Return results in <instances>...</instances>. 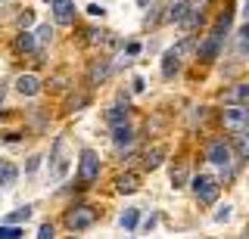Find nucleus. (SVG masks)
Wrapping results in <instances>:
<instances>
[{
	"label": "nucleus",
	"mask_w": 249,
	"mask_h": 239,
	"mask_svg": "<svg viewBox=\"0 0 249 239\" xmlns=\"http://www.w3.org/2000/svg\"><path fill=\"white\" fill-rule=\"evenodd\" d=\"M187 13H190V3H175V6L168 10V19H171V22H184Z\"/></svg>",
	"instance_id": "obj_21"
},
{
	"label": "nucleus",
	"mask_w": 249,
	"mask_h": 239,
	"mask_svg": "<svg viewBox=\"0 0 249 239\" xmlns=\"http://www.w3.org/2000/svg\"><path fill=\"white\" fill-rule=\"evenodd\" d=\"M16 50H19V53H31V50H35V37H31L28 32H22L19 37H16Z\"/></svg>",
	"instance_id": "obj_18"
},
{
	"label": "nucleus",
	"mask_w": 249,
	"mask_h": 239,
	"mask_svg": "<svg viewBox=\"0 0 249 239\" xmlns=\"http://www.w3.org/2000/svg\"><path fill=\"white\" fill-rule=\"evenodd\" d=\"M16 177H19V171H16L13 165H6V161H0V183L10 187V183H16Z\"/></svg>",
	"instance_id": "obj_17"
},
{
	"label": "nucleus",
	"mask_w": 249,
	"mask_h": 239,
	"mask_svg": "<svg viewBox=\"0 0 249 239\" xmlns=\"http://www.w3.org/2000/svg\"><path fill=\"white\" fill-rule=\"evenodd\" d=\"M246 53H249V25L240 32V56H246Z\"/></svg>",
	"instance_id": "obj_26"
},
{
	"label": "nucleus",
	"mask_w": 249,
	"mask_h": 239,
	"mask_svg": "<svg viewBox=\"0 0 249 239\" xmlns=\"http://www.w3.org/2000/svg\"><path fill=\"white\" fill-rule=\"evenodd\" d=\"M137 221H140V211H137V208H124V214L119 218L122 230H134V227H137Z\"/></svg>",
	"instance_id": "obj_15"
},
{
	"label": "nucleus",
	"mask_w": 249,
	"mask_h": 239,
	"mask_svg": "<svg viewBox=\"0 0 249 239\" xmlns=\"http://www.w3.org/2000/svg\"><path fill=\"white\" fill-rule=\"evenodd\" d=\"M175 72H178V56L168 50V53H165V59H162V75H165V78H171Z\"/></svg>",
	"instance_id": "obj_19"
},
{
	"label": "nucleus",
	"mask_w": 249,
	"mask_h": 239,
	"mask_svg": "<svg viewBox=\"0 0 249 239\" xmlns=\"http://www.w3.org/2000/svg\"><path fill=\"white\" fill-rule=\"evenodd\" d=\"M237 140H240V156L249 159V137H246V130H237Z\"/></svg>",
	"instance_id": "obj_25"
},
{
	"label": "nucleus",
	"mask_w": 249,
	"mask_h": 239,
	"mask_svg": "<svg viewBox=\"0 0 249 239\" xmlns=\"http://www.w3.org/2000/svg\"><path fill=\"white\" fill-rule=\"evenodd\" d=\"M66 223H69V230H88V227L97 223V208L78 205V208H72V211L66 214Z\"/></svg>",
	"instance_id": "obj_2"
},
{
	"label": "nucleus",
	"mask_w": 249,
	"mask_h": 239,
	"mask_svg": "<svg viewBox=\"0 0 249 239\" xmlns=\"http://www.w3.org/2000/svg\"><path fill=\"white\" fill-rule=\"evenodd\" d=\"M37 41H41V44H47V41H50V37H53V28L50 25H41V28H37Z\"/></svg>",
	"instance_id": "obj_27"
},
{
	"label": "nucleus",
	"mask_w": 249,
	"mask_h": 239,
	"mask_svg": "<svg viewBox=\"0 0 249 239\" xmlns=\"http://www.w3.org/2000/svg\"><path fill=\"white\" fill-rule=\"evenodd\" d=\"M228 218H231V205H224L221 211H215V221H218V223H221V221H228Z\"/></svg>",
	"instance_id": "obj_28"
},
{
	"label": "nucleus",
	"mask_w": 249,
	"mask_h": 239,
	"mask_svg": "<svg viewBox=\"0 0 249 239\" xmlns=\"http://www.w3.org/2000/svg\"><path fill=\"white\" fill-rule=\"evenodd\" d=\"M246 16H249V0H246Z\"/></svg>",
	"instance_id": "obj_34"
},
{
	"label": "nucleus",
	"mask_w": 249,
	"mask_h": 239,
	"mask_svg": "<svg viewBox=\"0 0 249 239\" xmlns=\"http://www.w3.org/2000/svg\"><path fill=\"white\" fill-rule=\"evenodd\" d=\"M16 90H19L22 96H35L37 90H41V81H37L35 75H19V78H16Z\"/></svg>",
	"instance_id": "obj_9"
},
{
	"label": "nucleus",
	"mask_w": 249,
	"mask_h": 239,
	"mask_svg": "<svg viewBox=\"0 0 249 239\" xmlns=\"http://www.w3.org/2000/svg\"><path fill=\"white\" fill-rule=\"evenodd\" d=\"M115 190L119 192H137L140 190V177L137 174H122L119 180H115Z\"/></svg>",
	"instance_id": "obj_13"
},
{
	"label": "nucleus",
	"mask_w": 249,
	"mask_h": 239,
	"mask_svg": "<svg viewBox=\"0 0 249 239\" xmlns=\"http://www.w3.org/2000/svg\"><path fill=\"white\" fill-rule=\"evenodd\" d=\"M140 53V44H128V56H137Z\"/></svg>",
	"instance_id": "obj_32"
},
{
	"label": "nucleus",
	"mask_w": 249,
	"mask_h": 239,
	"mask_svg": "<svg viewBox=\"0 0 249 239\" xmlns=\"http://www.w3.org/2000/svg\"><path fill=\"white\" fill-rule=\"evenodd\" d=\"M224 99H228V103H243V99H246V103H249V84H240V87L228 90V96H224Z\"/></svg>",
	"instance_id": "obj_16"
},
{
	"label": "nucleus",
	"mask_w": 249,
	"mask_h": 239,
	"mask_svg": "<svg viewBox=\"0 0 249 239\" xmlns=\"http://www.w3.org/2000/svg\"><path fill=\"white\" fill-rule=\"evenodd\" d=\"M62 149H66V140H59L53 143V177H56V180H62V177L69 174V159L62 156Z\"/></svg>",
	"instance_id": "obj_6"
},
{
	"label": "nucleus",
	"mask_w": 249,
	"mask_h": 239,
	"mask_svg": "<svg viewBox=\"0 0 249 239\" xmlns=\"http://www.w3.org/2000/svg\"><path fill=\"white\" fill-rule=\"evenodd\" d=\"M165 152H168L165 146H153V149L143 156V168H146V171H156V168L162 165V159H165Z\"/></svg>",
	"instance_id": "obj_10"
},
{
	"label": "nucleus",
	"mask_w": 249,
	"mask_h": 239,
	"mask_svg": "<svg viewBox=\"0 0 249 239\" xmlns=\"http://www.w3.org/2000/svg\"><path fill=\"white\" fill-rule=\"evenodd\" d=\"M50 236H53V227H50V223H44V227L37 230V239H50Z\"/></svg>",
	"instance_id": "obj_29"
},
{
	"label": "nucleus",
	"mask_w": 249,
	"mask_h": 239,
	"mask_svg": "<svg viewBox=\"0 0 249 239\" xmlns=\"http://www.w3.org/2000/svg\"><path fill=\"white\" fill-rule=\"evenodd\" d=\"M206 159L212 161V165H231V146L224 143V140H218L209 146V152H206Z\"/></svg>",
	"instance_id": "obj_8"
},
{
	"label": "nucleus",
	"mask_w": 249,
	"mask_h": 239,
	"mask_svg": "<svg viewBox=\"0 0 249 239\" xmlns=\"http://www.w3.org/2000/svg\"><path fill=\"white\" fill-rule=\"evenodd\" d=\"M31 22H35V16H31V13H22V16H19V25H22V28H28Z\"/></svg>",
	"instance_id": "obj_30"
},
{
	"label": "nucleus",
	"mask_w": 249,
	"mask_h": 239,
	"mask_svg": "<svg viewBox=\"0 0 249 239\" xmlns=\"http://www.w3.org/2000/svg\"><path fill=\"white\" fill-rule=\"evenodd\" d=\"M187 183V168H175V171H171V187H184Z\"/></svg>",
	"instance_id": "obj_23"
},
{
	"label": "nucleus",
	"mask_w": 249,
	"mask_h": 239,
	"mask_svg": "<svg viewBox=\"0 0 249 239\" xmlns=\"http://www.w3.org/2000/svg\"><path fill=\"white\" fill-rule=\"evenodd\" d=\"M3 94H6V84L0 81V103H3Z\"/></svg>",
	"instance_id": "obj_33"
},
{
	"label": "nucleus",
	"mask_w": 249,
	"mask_h": 239,
	"mask_svg": "<svg viewBox=\"0 0 249 239\" xmlns=\"http://www.w3.org/2000/svg\"><path fill=\"white\" fill-rule=\"evenodd\" d=\"M196 3H199V0H196Z\"/></svg>",
	"instance_id": "obj_35"
},
{
	"label": "nucleus",
	"mask_w": 249,
	"mask_h": 239,
	"mask_svg": "<svg viewBox=\"0 0 249 239\" xmlns=\"http://www.w3.org/2000/svg\"><path fill=\"white\" fill-rule=\"evenodd\" d=\"M88 13H90V16H103L106 10H103V6H100V3H90V6H88Z\"/></svg>",
	"instance_id": "obj_31"
},
{
	"label": "nucleus",
	"mask_w": 249,
	"mask_h": 239,
	"mask_svg": "<svg viewBox=\"0 0 249 239\" xmlns=\"http://www.w3.org/2000/svg\"><path fill=\"white\" fill-rule=\"evenodd\" d=\"M112 140L119 143V146H128L131 140H134V130H131L128 121H122V125H115V127H112Z\"/></svg>",
	"instance_id": "obj_12"
},
{
	"label": "nucleus",
	"mask_w": 249,
	"mask_h": 239,
	"mask_svg": "<svg viewBox=\"0 0 249 239\" xmlns=\"http://www.w3.org/2000/svg\"><path fill=\"white\" fill-rule=\"evenodd\" d=\"M109 78V63L106 59H97V63L90 65V72H88V81L90 84H100V81H106Z\"/></svg>",
	"instance_id": "obj_11"
},
{
	"label": "nucleus",
	"mask_w": 249,
	"mask_h": 239,
	"mask_svg": "<svg viewBox=\"0 0 249 239\" xmlns=\"http://www.w3.org/2000/svg\"><path fill=\"white\" fill-rule=\"evenodd\" d=\"M193 192H196V199H199L202 205H212L215 199H218V180H215V177H209V174L193 177Z\"/></svg>",
	"instance_id": "obj_3"
},
{
	"label": "nucleus",
	"mask_w": 249,
	"mask_h": 239,
	"mask_svg": "<svg viewBox=\"0 0 249 239\" xmlns=\"http://www.w3.org/2000/svg\"><path fill=\"white\" fill-rule=\"evenodd\" d=\"M221 41H224V34H221V32H212V34L206 37V41L199 44V59H218Z\"/></svg>",
	"instance_id": "obj_7"
},
{
	"label": "nucleus",
	"mask_w": 249,
	"mask_h": 239,
	"mask_svg": "<svg viewBox=\"0 0 249 239\" xmlns=\"http://www.w3.org/2000/svg\"><path fill=\"white\" fill-rule=\"evenodd\" d=\"M50 10H53L56 25H72V19H75V3L72 0H50Z\"/></svg>",
	"instance_id": "obj_5"
},
{
	"label": "nucleus",
	"mask_w": 249,
	"mask_h": 239,
	"mask_svg": "<svg viewBox=\"0 0 249 239\" xmlns=\"http://www.w3.org/2000/svg\"><path fill=\"white\" fill-rule=\"evenodd\" d=\"M97 177H100V156L93 149H84L81 161H78V180H81L84 187H90Z\"/></svg>",
	"instance_id": "obj_1"
},
{
	"label": "nucleus",
	"mask_w": 249,
	"mask_h": 239,
	"mask_svg": "<svg viewBox=\"0 0 249 239\" xmlns=\"http://www.w3.org/2000/svg\"><path fill=\"white\" fill-rule=\"evenodd\" d=\"M28 218H31V208L25 205V208H19V211L10 214V223H22V221H28Z\"/></svg>",
	"instance_id": "obj_24"
},
{
	"label": "nucleus",
	"mask_w": 249,
	"mask_h": 239,
	"mask_svg": "<svg viewBox=\"0 0 249 239\" xmlns=\"http://www.w3.org/2000/svg\"><path fill=\"white\" fill-rule=\"evenodd\" d=\"M190 50H193V37H184V41L178 44V47H171V53H175L178 59H181V56H187Z\"/></svg>",
	"instance_id": "obj_22"
},
{
	"label": "nucleus",
	"mask_w": 249,
	"mask_h": 239,
	"mask_svg": "<svg viewBox=\"0 0 249 239\" xmlns=\"http://www.w3.org/2000/svg\"><path fill=\"white\" fill-rule=\"evenodd\" d=\"M19 236H25V230L16 227V223H3L0 227V239H19Z\"/></svg>",
	"instance_id": "obj_20"
},
{
	"label": "nucleus",
	"mask_w": 249,
	"mask_h": 239,
	"mask_svg": "<svg viewBox=\"0 0 249 239\" xmlns=\"http://www.w3.org/2000/svg\"><path fill=\"white\" fill-rule=\"evenodd\" d=\"M221 121L233 134H237V130H246L249 127V109H243V106H228V109L221 112Z\"/></svg>",
	"instance_id": "obj_4"
},
{
	"label": "nucleus",
	"mask_w": 249,
	"mask_h": 239,
	"mask_svg": "<svg viewBox=\"0 0 249 239\" xmlns=\"http://www.w3.org/2000/svg\"><path fill=\"white\" fill-rule=\"evenodd\" d=\"M106 121H109V127L122 125V121H128V106H112V109L106 112Z\"/></svg>",
	"instance_id": "obj_14"
}]
</instances>
